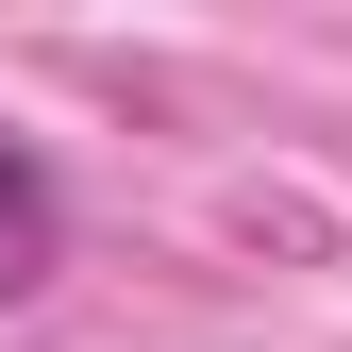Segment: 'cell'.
Returning a JSON list of instances; mask_svg holds the SVG:
<instances>
[{
  "instance_id": "cell-1",
  "label": "cell",
  "mask_w": 352,
  "mask_h": 352,
  "mask_svg": "<svg viewBox=\"0 0 352 352\" xmlns=\"http://www.w3.org/2000/svg\"><path fill=\"white\" fill-rule=\"evenodd\" d=\"M51 269H67V201H51V168L0 135V302H34Z\"/></svg>"
}]
</instances>
